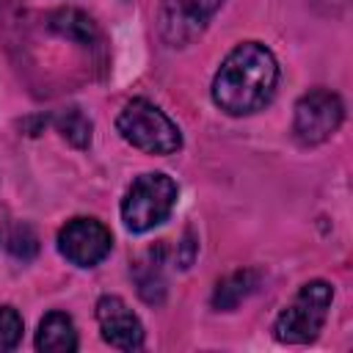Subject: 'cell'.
<instances>
[{
  "label": "cell",
  "instance_id": "4",
  "mask_svg": "<svg viewBox=\"0 0 353 353\" xmlns=\"http://www.w3.org/2000/svg\"><path fill=\"white\" fill-rule=\"evenodd\" d=\"M176 182L168 176V174H141L124 201H121V221L130 232L141 234V232H149L154 226H160L163 221H168L174 204H176Z\"/></svg>",
  "mask_w": 353,
  "mask_h": 353
},
{
  "label": "cell",
  "instance_id": "14",
  "mask_svg": "<svg viewBox=\"0 0 353 353\" xmlns=\"http://www.w3.org/2000/svg\"><path fill=\"white\" fill-rule=\"evenodd\" d=\"M55 130L74 146V149H85L91 143V121L85 119L83 110L77 108H69V110H61L55 116Z\"/></svg>",
  "mask_w": 353,
  "mask_h": 353
},
{
  "label": "cell",
  "instance_id": "6",
  "mask_svg": "<svg viewBox=\"0 0 353 353\" xmlns=\"http://www.w3.org/2000/svg\"><path fill=\"white\" fill-rule=\"evenodd\" d=\"M113 245L110 229L97 218H72L58 232V251L77 268L99 265Z\"/></svg>",
  "mask_w": 353,
  "mask_h": 353
},
{
  "label": "cell",
  "instance_id": "16",
  "mask_svg": "<svg viewBox=\"0 0 353 353\" xmlns=\"http://www.w3.org/2000/svg\"><path fill=\"white\" fill-rule=\"evenodd\" d=\"M196 251H199V243L193 240V232L188 229L185 237H182V243H179V251H176V262H179V268H190L193 259H196Z\"/></svg>",
  "mask_w": 353,
  "mask_h": 353
},
{
  "label": "cell",
  "instance_id": "7",
  "mask_svg": "<svg viewBox=\"0 0 353 353\" xmlns=\"http://www.w3.org/2000/svg\"><path fill=\"white\" fill-rule=\"evenodd\" d=\"M223 0H163L160 3V36L171 47L190 44L221 8Z\"/></svg>",
  "mask_w": 353,
  "mask_h": 353
},
{
  "label": "cell",
  "instance_id": "17",
  "mask_svg": "<svg viewBox=\"0 0 353 353\" xmlns=\"http://www.w3.org/2000/svg\"><path fill=\"white\" fill-rule=\"evenodd\" d=\"M339 3H345V0H339Z\"/></svg>",
  "mask_w": 353,
  "mask_h": 353
},
{
  "label": "cell",
  "instance_id": "15",
  "mask_svg": "<svg viewBox=\"0 0 353 353\" xmlns=\"http://www.w3.org/2000/svg\"><path fill=\"white\" fill-rule=\"evenodd\" d=\"M22 339V317L14 306H0V353L14 350Z\"/></svg>",
  "mask_w": 353,
  "mask_h": 353
},
{
  "label": "cell",
  "instance_id": "3",
  "mask_svg": "<svg viewBox=\"0 0 353 353\" xmlns=\"http://www.w3.org/2000/svg\"><path fill=\"white\" fill-rule=\"evenodd\" d=\"M116 130L127 143H132L146 154H174L182 146L179 127L154 102L143 97L130 99L121 108L116 119Z\"/></svg>",
  "mask_w": 353,
  "mask_h": 353
},
{
  "label": "cell",
  "instance_id": "10",
  "mask_svg": "<svg viewBox=\"0 0 353 353\" xmlns=\"http://www.w3.org/2000/svg\"><path fill=\"white\" fill-rule=\"evenodd\" d=\"M36 347L41 353H72L77 350V331L69 314L63 312H50L39 323L36 331Z\"/></svg>",
  "mask_w": 353,
  "mask_h": 353
},
{
  "label": "cell",
  "instance_id": "11",
  "mask_svg": "<svg viewBox=\"0 0 353 353\" xmlns=\"http://www.w3.org/2000/svg\"><path fill=\"white\" fill-rule=\"evenodd\" d=\"M50 30L63 36V39H69V41H74V44H83V47L94 44L97 36H99L94 19L80 8H58V11H52L50 14Z\"/></svg>",
  "mask_w": 353,
  "mask_h": 353
},
{
  "label": "cell",
  "instance_id": "9",
  "mask_svg": "<svg viewBox=\"0 0 353 353\" xmlns=\"http://www.w3.org/2000/svg\"><path fill=\"white\" fill-rule=\"evenodd\" d=\"M132 276L138 284V295L146 303H163L165 298V279H163V245L143 251L132 262Z\"/></svg>",
  "mask_w": 353,
  "mask_h": 353
},
{
  "label": "cell",
  "instance_id": "8",
  "mask_svg": "<svg viewBox=\"0 0 353 353\" xmlns=\"http://www.w3.org/2000/svg\"><path fill=\"white\" fill-rule=\"evenodd\" d=\"M97 323L102 339L119 350H138L143 345V325L119 295H102L97 301Z\"/></svg>",
  "mask_w": 353,
  "mask_h": 353
},
{
  "label": "cell",
  "instance_id": "12",
  "mask_svg": "<svg viewBox=\"0 0 353 353\" xmlns=\"http://www.w3.org/2000/svg\"><path fill=\"white\" fill-rule=\"evenodd\" d=\"M256 284H259V273L256 270H251V268L234 270V273H229L226 279L218 281V287L212 292V306L218 312H232L234 306H240L256 290Z\"/></svg>",
  "mask_w": 353,
  "mask_h": 353
},
{
  "label": "cell",
  "instance_id": "1",
  "mask_svg": "<svg viewBox=\"0 0 353 353\" xmlns=\"http://www.w3.org/2000/svg\"><path fill=\"white\" fill-rule=\"evenodd\" d=\"M279 85L276 55L259 41L237 44L212 80V102L229 116H248L265 108Z\"/></svg>",
  "mask_w": 353,
  "mask_h": 353
},
{
  "label": "cell",
  "instance_id": "5",
  "mask_svg": "<svg viewBox=\"0 0 353 353\" xmlns=\"http://www.w3.org/2000/svg\"><path fill=\"white\" fill-rule=\"evenodd\" d=\"M345 119V105L339 94L328 88H312L295 102L292 135L301 146H317L328 141Z\"/></svg>",
  "mask_w": 353,
  "mask_h": 353
},
{
  "label": "cell",
  "instance_id": "13",
  "mask_svg": "<svg viewBox=\"0 0 353 353\" xmlns=\"http://www.w3.org/2000/svg\"><path fill=\"white\" fill-rule=\"evenodd\" d=\"M0 245L19 259H33L39 251V237L28 223H6L0 229Z\"/></svg>",
  "mask_w": 353,
  "mask_h": 353
},
{
  "label": "cell",
  "instance_id": "2",
  "mask_svg": "<svg viewBox=\"0 0 353 353\" xmlns=\"http://www.w3.org/2000/svg\"><path fill=\"white\" fill-rule=\"evenodd\" d=\"M331 301H334V287L328 281H320V279L306 281L295 292V298L279 312L273 323V336L287 345L312 342L325 325Z\"/></svg>",
  "mask_w": 353,
  "mask_h": 353
}]
</instances>
